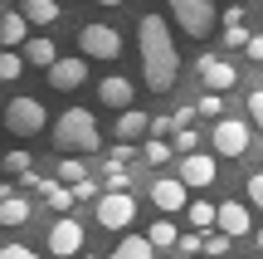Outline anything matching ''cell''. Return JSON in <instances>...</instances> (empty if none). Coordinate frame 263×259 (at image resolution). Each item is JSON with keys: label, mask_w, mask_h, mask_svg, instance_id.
Listing matches in <instances>:
<instances>
[{"label": "cell", "mask_w": 263, "mask_h": 259, "mask_svg": "<svg viewBox=\"0 0 263 259\" xmlns=\"http://www.w3.org/2000/svg\"><path fill=\"white\" fill-rule=\"evenodd\" d=\"M254 245H258V250H263V230H258V235H254Z\"/></svg>", "instance_id": "cell-46"}, {"label": "cell", "mask_w": 263, "mask_h": 259, "mask_svg": "<svg viewBox=\"0 0 263 259\" xmlns=\"http://www.w3.org/2000/svg\"><path fill=\"white\" fill-rule=\"evenodd\" d=\"M93 211H98V225H103V230H127V225L137 220V196L132 191H103Z\"/></svg>", "instance_id": "cell-7"}, {"label": "cell", "mask_w": 263, "mask_h": 259, "mask_svg": "<svg viewBox=\"0 0 263 259\" xmlns=\"http://www.w3.org/2000/svg\"><path fill=\"white\" fill-rule=\"evenodd\" d=\"M137 54H141V83L151 93H171L180 78V54H176V34H171V25L161 15H141Z\"/></svg>", "instance_id": "cell-1"}, {"label": "cell", "mask_w": 263, "mask_h": 259, "mask_svg": "<svg viewBox=\"0 0 263 259\" xmlns=\"http://www.w3.org/2000/svg\"><path fill=\"white\" fill-rule=\"evenodd\" d=\"M200 259H210V254H200Z\"/></svg>", "instance_id": "cell-49"}, {"label": "cell", "mask_w": 263, "mask_h": 259, "mask_svg": "<svg viewBox=\"0 0 263 259\" xmlns=\"http://www.w3.org/2000/svg\"><path fill=\"white\" fill-rule=\"evenodd\" d=\"M0 123H5L15 137H39V132L49 127V113H44L39 98H10L5 113H0Z\"/></svg>", "instance_id": "cell-4"}, {"label": "cell", "mask_w": 263, "mask_h": 259, "mask_svg": "<svg viewBox=\"0 0 263 259\" xmlns=\"http://www.w3.org/2000/svg\"><path fill=\"white\" fill-rule=\"evenodd\" d=\"M249 39L254 34H249L244 25H224V49H249Z\"/></svg>", "instance_id": "cell-34"}, {"label": "cell", "mask_w": 263, "mask_h": 259, "mask_svg": "<svg viewBox=\"0 0 263 259\" xmlns=\"http://www.w3.org/2000/svg\"><path fill=\"white\" fill-rule=\"evenodd\" d=\"M25 59H29V64H39V68L49 74V68H54V64H59L64 54H59V44H54L49 34H34V39L25 44Z\"/></svg>", "instance_id": "cell-17"}, {"label": "cell", "mask_w": 263, "mask_h": 259, "mask_svg": "<svg viewBox=\"0 0 263 259\" xmlns=\"http://www.w3.org/2000/svg\"><path fill=\"white\" fill-rule=\"evenodd\" d=\"M78 54L83 59H103V64H112L117 54H122V34H117L112 25H83L78 29Z\"/></svg>", "instance_id": "cell-6"}, {"label": "cell", "mask_w": 263, "mask_h": 259, "mask_svg": "<svg viewBox=\"0 0 263 259\" xmlns=\"http://www.w3.org/2000/svg\"><path fill=\"white\" fill-rule=\"evenodd\" d=\"M39 196H44V205H49L54 215H68V211L78 205V196H73V186H68V181H49Z\"/></svg>", "instance_id": "cell-18"}, {"label": "cell", "mask_w": 263, "mask_h": 259, "mask_svg": "<svg viewBox=\"0 0 263 259\" xmlns=\"http://www.w3.org/2000/svg\"><path fill=\"white\" fill-rule=\"evenodd\" d=\"M88 83V59H59L54 68H49V88H59V93H73V88Z\"/></svg>", "instance_id": "cell-12"}, {"label": "cell", "mask_w": 263, "mask_h": 259, "mask_svg": "<svg viewBox=\"0 0 263 259\" xmlns=\"http://www.w3.org/2000/svg\"><path fill=\"white\" fill-rule=\"evenodd\" d=\"M44 240H49V254L54 259H78L83 254V225H78L73 215H59L54 230H49Z\"/></svg>", "instance_id": "cell-8"}, {"label": "cell", "mask_w": 263, "mask_h": 259, "mask_svg": "<svg viewBox=\"0 0 263 259\" xmlns=\"http://www.w3.org/2000/svg\"><path fill=\"white\" fill-rule=\"evenodd\" d=\"M171 147H176L180 157H195L200 152V132H195V127H180V132L171 137Z\"/></svg>", "instance_id": "cell-28"}, {"label": "cell", "mask_w": 263, "mask_h": 259, "mask_svg": "<svg viewBox=\"0 0 263 259\" xmlns=\"http://www.w3.org/2000/svg\"><path fill=\"white\" fill-rule=\"evenodd\" d=\"M78 259H98V254H78Z\"/></svg>", "instance_id": "cell-47"}, {"label": "cell", "mask_w": 263, "mask_h": 259, "mask_svg": "<svg viewBox=\"0 0 263 259\" xmlns=\"http://www.w3.org/2000/svg\"><path fill=\"white\" fill-rule=\"evenodd\" d=\"M59 181H68V186L88 181V162L83 157H64V162H59Z\"/></svg>", "instance_id": "cell-26"}, {"label": "cell", "mask_w": 263, "mask_h": 259, "mask_svg": "<svg viewBox=\"0 0 263 259\" xmlns=\"http://www.w3.org/2000/svg\"><path fill=\"white\" fill-rule=\"evenodd\" d=\"M195 74H200V83H205L210 93H229V88L239 83V68L229 64V59H219V54H200Z\"/></svg>", "instance_id": "cell-9"}, {"label": "cell", "mask_w": 263, "mask_h": 259, "mask_svg": "<svg viewBox=\"0 0 263 259\" xmlns=\"http://www.w3.org/2000/svg\"><path fill=\"white\" fill-rule=\"evenodd\" d=\"M215 230H224L229 240H244L249 230H254V215H249L244 201H219V225Z\"/></svg>", "instance_id": "cell-14"}, {"label": "cell", "mask_w": 263, "mask_h": 259, "mask_svg": "<svg viewBox=\"0 0 263 259\" xmlns=\"http://www.w3.org/2000/svg\"><path fill=\"white\" fill-rule=\"evenodd\" d=\"M185 220L195 225V230H210V225H219V205H215V201H190Z\"/></svg>", "instance_id": "cell-22"}, {"label": "cell", "mask_w": 263, "mask_h": 259, "mask_svg": "<svg viewBox=\"0 0 263 259\" xmlns=\"http://www.w3.org/2000/svg\"><path fill=\"white\" fill-rule=\"evenodd\" d=\"M0 20H5V5H0Z\"/></svg>", "instance_id": "cell-48"}, {"label": "cell", "mask_w": 263, "mask_h": 259, "mask_svg": "<svg viewBox=\"0 0 263 259\" xmlns=\"http://www.w3.org/2000/svg\"><path fill=\"white\" fill-rule=\"evenodd\" d=\"M146 235H151V245H156V250H180V230H176L171 220H156Z\"/></svg>", "instance_id": "cell-24"}, {"label": "cell", "mask_w": 263, "mask_h": 259, "mask_svg": "<svg viewBox=\"0 0 263 259\" xmlns=\"http://www.w3.org/2000/svg\"><path fill=\"white\" fill-rule=\"evenodd\" d=\"M151 205H156L161 215H176V211H190V186L180 181V176H161V181H151Z\"/></svg>", "instance_id": "cell-10"}, {"label": "cell", "mask_w": 263, "mask_h": 259, "mask_svg": "<svg viewBox=\"0 0 263 259\" xmlns=\"http://www.w3.org/2000/svg\"><path fill=\"white\" fill-rule=\"evenodd\" d=\"M166 5H171L176 29L190 34V39H210V34H215V20H224L215 10V0H166Z\"/></svg>", "instance_id": "cell-3"}, {"label": "cell", "mask_w": 263, "mask_h": 259, "mask_svg": "<svg viewBox=\"0 0 263 259\" xmlns=\"http://www.w3.org/2000/svg\"><path fill=\"white\" fill-rule=\"evenodd\" d=\"M180 127H176V113H161V117H151V137H161V142H166V137H176Z\"/></svg>", "instance_id": "cell-33"}, {"label": "cell", "mask_w": 263, "mask_h": 259, "mask_svg": "<svg viewBox=\"0 0 263 259\" xmlns=\"http://www.w3.org/2000/svg\"><path fill=\"white\" fill-rule=\"evenodd\" d=\"M25 44H29V20L20 10H10L0 20V49H25Z\"/></svg>", "instance_id": "cell-16"}, {"label": "cell", "mask_w": 263, "mask_h": 259, "mask_svg": "<svg viewBox=\"0 0 263 259\" xmlns=\"http://www.w3.org/2000/svg\"><path fill=\"white\" fill-rule=\"evenodd\" d=\"M176 254H185V259H200L205 254V230H190V235H180V250Z\"/></svg>", "instance_id": "cell-30"}, {"label": "cell", "mask_w": 263, "mask_h": 259, "mask_svg": "<svg viewBox=\"0 0 263 259\" xmlns=\"http://www.w3.org/2000/svg\"><path fill=\"white\" fill-rule=\"evenodd\" d=\"M224 25H244V5H229L224 10Z\"/></svg>", "instance_id": "cell-43"}, {"label": "cell", "mask_w": 263, "mask_h": 259, "mask_svg": "<svg viewBox=\"0 0 263 259\" xmlns=\"http://www.w3.org/2000/svg\"><path fill=\"white\" fill-rule=\"evenodd\" d=\"M244 54L254 59V64H263V34H254V39H249V49H244Z\"/></svg>", "instance_id": "cell-40"}, {"label": "cell", "mask_w": 263, "mask_h": 259, "mask_svg": "<svg viewBox=\"0 0 263 259\" xmlns=\"http://www.w3.org/2000/svg\"><path fill=\"white\" fill-rule=\"evenodd\" d=\"M229 245H234V240H229L224 230H215V235H205V254H210V259H224V254H229Z\"/></svg>", "instance_id": "cell-32"}, {"label": "cell", "mask_w": 263, "mask_h": 259, "mask_svg": "<svg viewBox=\"0 0 263 259\" xmlns=\"http://www.w3.org/2000/svg\"><path fill=\"white\" fill-rule=\"evenodd\" d=\"M10 196H20V191H15L10 181H0V201H10Z\"/></svg>", "instance_id": "cell-44"}, {"label": "cell", "mask_w": 263, "mask_h": 259, "mask_svg": "<svg viewBox=\"0 0 263 259\" xmlns=\"http://www.w3.org/2000/svg\"><path fill=\"white\" fill-rule=\"evenodd\" d=\"M54 147L68 157H98L103 152V137H98V117L88 108H64L54 123Z\"/></svg>", "instance_id": "cell-2"}, {"label": "cell", "mask_w": 263, "mask_h": 259, "mask_svg": "<svg viewBox=\"0 0 263 259\" xmlns=\"http://www.w3.org/2000/svg\"><path fill=\"white\" fill-rule=\"evenodd\" d=\"M20 15L29 25H54L59 20V0H20Z\"/></svg>", "instance_id": "cell-21"}, {"label": "cell", "mask_w": 263, "mask_h": 259, "mask_svg": "<svg viewBox=\"0 0 263 259\" xmlns=\"http://www.w3.org/2000/svg\"><path fill=\"white\" fill-rule=\"evenodd\" d=\"M103 181H107V191H127L132 171H127V166H107V162H103Z\"/></svg>", "instance_id": "cell-31"}, {"label": "cell", "mask_w": 263, "mask_h": 259, "mask_svg": "<svg viewBox=\"0 0 263 259\" xmlns=\"http://www.w3.org/2000/svg\"><path fill=\"white\" fill-rule=\"evenodd\" d=\"M25 49H0V83H15L20 74H25Z\"/></svg>", "instance_id": "cell-23"}, {"label": "cell", "mask_w": 263, "mask_h": 259, "mask_svg": "<svg viewBox=\"0 0 263 259\" xmlns=\"http://www.w3.org/2000/svg\"><path fill=\"white\" fill-rule=\"evenodd\" d=\"M244 191H249V201H254L258 211H263V171H254V176H249V181H244Z\"/></svg>", "instance_id": "cell-37"}, {"label": "cell", "mask_w": 263, "mask_h": 259, "mask_svg": "<svg viewBox=\"0 0 263 259\" xmlns=\"http://www.w3.org/2000/svg\"><path fill=\"white\" fill-rule=\"evenodd\" d=\"M112 137H117V142H132V147H137L141 137H151V113H141V108H127V113H117Z\"/></svg>", "instance_id": "cell-15"}, {"label": "cell", "mask_w": 263, "mask_h": 259, "mask_svg": "<svg viewBox=\"0 0 263 259\" xmlns=\"http://www.w3.org/2000/svg\"><path fill=\"white\" fill-rule=\"evenodd\" d=\"M0 127H5V123H0Z\"/></svg>", "instance_id": "cell-50"}, {"label": "cell", "mask_w": 263, "mask_h": 259, "mask_svg": "<svg viewBox=\"0 0 263 259\" xmlns=\"http://www.w3.org/2000/svg\"><path fill=\"white\" fill-rule=\"evenodd\" d=\"M249 123L263 132V88H254V93H249Z\"/></svg>", "instance_id": "cell-36"}, {"label": "cell", "mask_w": 263, "mask_h": 259, "mask_svg": "<svg viewBox=\"0 0 263 259\" xmlns=\"http://www.w3.org/2000/svg\"><path fill=\"white\" fill-rule=\"evenodd\" d=\"M98 5H127V0H98Z\"/></svg>", "instance_id": "cell-45"}, {"label": "cell", "mask_w": 263, "mask_h": 259, "mask_svg": "<svg viewBox=\"0 0 263 259\" xmlns=\"http://www.w3.org/2000/svg\"><path fill=\"white\" fill-rule=\"evenodd\" d=\"M29 211H34V201H25V196H10V201H0V225L20 230V225H29Z\"/></svg>", "instance_id": "cell-20"}, {"label": "cell", "mask_w": 263, "mask_h": 259, "mask_svg": "<svg viewBox=\"0 0 263 259\" xmlns=\"http://www.w3.org/2000/svg\"><path fill=\"white\" fill-rule=\"evenodd\" d=\"M98 103H103V108H117V113H127V108L137 103V83H132V78H122V74H107L103 83H98Z\"/></svg>", "instance_id": "cell-11"}, {"label": "cell", "mask_w": 263, "mask_h": 259, "mask_svg": "<svg viewBox=\"0 0 263 259\" xmlns=\"http://www.w3.org/2000/svg\"><path fill=\"white\" fill-rule=\"evenodd\" d=\"M141 157H146L151 166H161V162H171V157H176V147H171V142H161V137H146V147H141Z\"/></svg>", "instance_id": "cell-27"}, {"label": "cell", "mask_w": 263, "mask_h": 259, "mask_svg": "<svg viewBox=\"0 0 263 259\" xmlns=\"http://www.w3.org/2000/svg\"><path fill=\"white\" fill-rule=\"evenodd\" d=\"M20 181H25L29 191H44V186H49V181H44V176H39V171H25V176H20Z\"/></svg>", "instance_id": "cell-41"}, {"label": "cell", "mask_w": 263, "mask_h": 259, "mask_svg": "<svg viewBox=\"0 0 263 259\" xmlns=\"http://www.w3.org/2000/svg\"><path fill=\"white\" fill-rule=\"evenodd\" d=\"M176 176L190 186V191H200V186H215V157H205V152L180 157V162H176Z\"/></svg>", "instance_id": "cell-13"}, {"label": "cell", "mask_w": 263, "mask_h": 259, "mask_svg": "<svg viewBox=\"0 0 263 259\" xmlns=\"http://www.w3.org/2000/svg\"><path fill=\"white\" fill-rule=\"evenodd\" d=\"M132 157H137V147H132V142H117L112 152H107V166H132Z\"/></svg>", "instance_id": "cell-35"}, {"label": "cell", "mask_w": 263, "mask_h": 259, "mask_svg": "<svg viewBox=\"0 0 263 259\" xmlns=\"http://www.w3.org/2000/svg\"><path fill=\"white\" fill-rule=\"evenodd\" d=\"M0 259H44V254L25 250V245H5V250H0Z\"/></svg>", "instance_id": "cell-39"}, {"label": "cell", "mask_w": 263, "mask_h": 259, "mask_svg": "<svg viewBox=\"0 0 263 259\" xmlns=\"http://www.w3.org/2000/svg\"><path fill=\"white\" fill-rule=\"evenodd\" d=\"M195 113H200V108H176V127H190V123H195Z\"/></svg>", "instance_id": "cell-42"}, {"label": "cell", "mask_w": 263, "mask_h": 259, "mask_svg": "<svg viewBox=\"0 0 263 259\" xmlns=\"http://www.w3.org/2000/svg\"><path fill=\"white\" fill-rule=\"evenodd\" d=\"M210 142H215V157H244L249 142H254V123H244V117H219L215 127H210Z\"/></svg>", "instance_id": "cell-5"}, {"label": "cell", "mask_w": 263, "mask_h": 259, "mask_svg": "<svg viewBox=\"0 0 263 259\" xmlns=\"http://www.w3.org/2000/svg\"><path fill=\"white\" fill-rule=\"evenodd\" d=\"M112 259H156V245H151V235H127V240H117Z\"/></svg>", "instance_id": "cell-19"}, {"label": "cell", "mask_w": 263, "mask_h": 259, "mask_svg": "<svg viewBox=\"0 0 263 259\" xmlns=\"http://www.w3.org/2000/svg\"><path fill=\"white\" fill-rule=\"evenodd\" d=\"M73 196H78V201H93V196H103V191H98V181L88 176V181H78V186H73ZM93 205H98V201H93Z\"/></svg>", "instance_id": "cell-38"}, {"label": "cell", "mask_w": 263, "mask_h": 259, "mask_svg": "<svg viewBox=\"0 0 263 259\" xmlns=\"http://www.w3.org/2000/svg\"><path fill=\"white\" fill-rule=\"evenodd\" d=\"M0 166H5L10 176H25V171H34V157H29L25 147H10V152L0 157Z\"/></svg>", "instance_id": "cell-25"}, {"label": "cell", "mask_w": 263, "mask_h": 259, "mask_svg": "<svg viewBox=\"0 0 263 259\" xmlns=\"http://www.w3.org/2000/svg\"><path fill=\"white\" fill-rule=\"evenodd\" d=\"M195 108H200V117H210V123H219V117H229V113H224V93H205V98H200Z\"/></svg>", "instance_id": "cell-29"}]
</instances>
